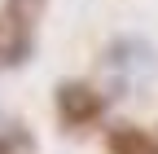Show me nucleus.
<instances>
[{"label": "nucleus", "instance_id": "nucleus-1", "mask_svg": "<svg viewBox=\"0 0 158 154\" xmlns=\"http://www.w3.org/2000/svg\"><path fill=\"white\" fill-rule=\"evenodd\" d=\"M48 0H0V71L22 66L35 53Z\"/></svg>", "mask_w": 158, "mask_h": 154}, {"label": "nucleus", "instance_id": "nucleus-3", "mask_svg": "<svg viewBox=\"0 0 158 154\" xmlns=\"http://www.w3.org/2000/svg\"><path fill=\"white\" fill-rule=\"evenodd\" d=\"M97 62H101V75L110 79V88H132V84H145L158 71V49L141 35H118L101 49Z\"/></svg>", "mask_w": 158, "mask_h": 154}, {"label": "nucleus", "instance_id": "nucleus-2", "mask_svg": "<svg viewBox=\"0 0 158 154\" xmlns=\"http://www.w3.org/2000/svg\"><path fill=\"white\" fill-rule=\"evenodd\" d=\"M110 110V92L92 79H62L53 88V114L66 132H88Z\"/></svg>", "mask_w": 158, "mask_h": 154}, {"label": "nucleus", "instance_id": "nucleus-5", "mask_svg": "<svg viewBox=\"0 0 158 154\" xmlns=\"http://www.w3.org/2000/svg\"><path fill=\"white\" fill-rule=\"evenodd\" d=\"M35 137L31 128H22L18 119H0V154H31Z\"/></svg>", "mask_w": 158, "mask_h": 154}, {"label": "nucleus", "instance_id": "nucleus-6", "mask_svg": "<svg viewBox=\"0 0 158 154\" xmlns=\"http://www.w3.org/2000/svg\"><path fill=\"white\" fill-rule=\"evenodd\" d=\"M154 132H158V128H154Z\"/></svg>", "mask_w": 158, "mask_h": 154}, {"label": "nucleus", "instance_id": "nucleus-4", "mask_svg": "<svg viewBox=\"0 0 158 154\" xmlns=\"http://www.w3.org/2000/svg\"><path fill=\"white\" fill-rule=\"evenodd\" d=\"M106 154H158V132L141 123H114L106 132Z\"/></svg>", "mask_w": 158, "mask_h": 154}]
</instances>
